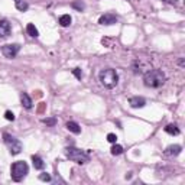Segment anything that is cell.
<instances>
[{
	"instance_id": "cell-1",
	"label": "cell",
	"mask_w": 185,
	"mask_h": 185,
	"mask_svg": "<svg viewBox=\"0 0 185 185\" xmlns=\"http://www.w3.org/2000/svg\"><path fill=\"white\" fill-rule=\"evenodd\" d=\"M166 81V75L162 70H149L148 73L143 75V82L146 87L151 88H158Z\"/></svg>"
},
{
	"instance_id": "cell-2",
	"label": "cell",
	"mask_w": 185,
	"mask_h": 185,
	"mask_svg": "<svg viewBox=\"0 0 185 185\" xmlns=\"http://www.w3.org/2000/svg\"><path fill=\"white\" fill-rule=\"evenodd\" d=\"M65 156L73 162H77V163H87L90 161V153L87 151H82V149H78V148H74V146H70L65 149Z\"/></svg>"
},
{
	"instance_id": "cell-3",
	"label": "cell",
	"mask_w": 185,
	"mask_h": 185,
	"mask_svg": "<svg viewBox=\"0 0 185 185\" xmlns=\"http://www.w3.org/2000/svg\"><path fill=\"white\" fill-rule=\"evenodd\" d=\"M100 82L104 85L106 88H114L119 82V74L116 73V70L113 68H106L103 71H100Z\"/></svg>"
},
{
	"instance_id": "cell-4",
	"label": "cell",
	"mask_w": 185,
	"mask_h": 185,
	"mask_svg": "<svg viewBox=\"0 0 185 185\" xmlns=\"http://www.w3.org/2000/svg\"><path fill=\"white\" fill-rule=\"evenodd\" d=\"M28 171H29V168H28V163L25 161L15 162V163L12 165V174H10V175H12V179L16 181V182L22 181V179L26 177Z\"/></svg>"
},
{
	"instance_id": "cell-5",
	"label": "cell",
	"mask_w": 185,
	"mask_h": 185,
	"mask_svg": "<svg viewBox=\"0 0 185 185\" xmlns=\"http://www.w3.org/2000/svg\"><path fill=\"white\" fill-rule=\"evenodd\" d=\"M3 139H4V143L9 148V151H10L12 155H19V153L22 152V143L17 140L16 137H13L12 135H9V133H4Z\"/></svg>"
},
{
	"instance_id": "cell-6",
	"label": "cell",
	"mask_w": 185,
	"mask_h": 185,
	"mask_svg": "<svg viewBox=\"0 0 185 185\" xmlns=\"http://www.w3.org/2000/svg\"><path fill=\"white\" fill-rule=\"evenodd\" d=\"M19 49L20 46L17 45V43H9V45H4L3 48H1V52H3V55L6 56V58H15L17 55V52H19Z\"/></svg>"
},
{
	"instance_id": "cell-7",
	"label": "cell",
	"mask_w": 185,
	"mask_h": 185,
	"mask_svg": "<svg viewBox=\"0 0 185 185\" xmlns=\"http://www.w3.org/2000/svg\"><path fill=\"white\" fill-rule=\"evenodd\" d=\"M116 22H117V16L113 15V13H106V15H103V16H100V19H98V23L106 25V26L114 25Z\"/></svg>"
},
{
	"instance_id": "cell-8",
	"label": "cell",
	"mask_w": 185,
	"mask_h": 185,
	"mask_svg": "<svg viewBox=\"0 0 185 185\" xmlns=\"http://www.w3.org/2000/svg\"><path fill=\"white\" fill-rule=\"evenodd\" d=\"M129 104L132 106L133 109H142V107H145L146 100L143 97H132L129 100Z\"/></svg>"
},
{
	"instance_id": "cell-9",
	"label": "cell",
	"mask_w": 185,
	"mask_h": 185,
	"mask_svg": "<svg viewBox=\"0 0 185 185\" xmlns=\"http://www.w3.org/2000/svg\"><path fill=\"white\" fill-rule=\"evenodd\" d=\"M10 31H12V28H10V23H9L7 20H0V36L1 38L9 36Z\"/></svg>"
},
{
	"instance_id": "cell-10",
	"label": "cell",
	"mask_w": 185,
	"mask_h": 185,
	"mask_svg": "<svg viewBox=\"0 0 185 185\" xmlns=\"http://www.w3.org/2000/svg\"><path fill=\"white\" fill-rule=\"evenodd\" d=\"M181 151H182V146L181 145H171L165 149V155L166 156H177V155L181 153Z\"/></svg>"
},
{
	"instance_id": "cell-11",
	"label": "cell",
	"mask_w": 185,
	"mask_h": 185,
	"mask_svg": "<svg viewBox=\"0 0 185 185\" xmlns=\"http://www.w3.org/2000/svg\"><path fill=\"white\" fill-rule=\"evenodd\" d=\"M20 101H22V106H23L25 109H32V106H33L32 98L28 96L26 93H22V94H20Z\"/></svg>"
},
{
	"instance_id": "cell-12",
	"label": "cell",
	"mask_w": 185,
	"mask_h": 185,
	"mask_svg": "<svg viewBox=\"0 0 185 185\" xmlns=\"http://www.w3.org/2000/svg\"><path fill=\"white\" fill-rule=\"evenodd\" d=\"M67 129L70 130L71 133H74V135H80L81 133V127L77 121H68L67 123Z\"/></svg>"
},
{
	"instance_id": "cell-13",
	"label": "cell",
	"mask_w": 185,
	"mask_h": 185,
	"mask_svg": "<svg viewBox=\"0 0 185 185\" xmlns=\"http://www.w3.org/2000/svg\"><path fill=\"white\" fill-rule=\"evenodd\" d=\"M32 162H33L35 169H43V166H45V163H43V161H42V158L38 156V155H33L32 156Z\"/></svg>"
},
{
	"instance_id": "cell-14",
	"label": "cell",
	"mask_w": 185,
	"mask_h": 185,
	"mask_svg": "<svg viewBox=\"0 0 185 185\" xmlns=\"http://www.w3.org/2000/svg\"><path fill=\"white\" fill-rule=\"evenodd\" d=\"M26 32H28L29 36H32V38H38V36H39V32H38V29L35 28V25L33 23H28V26H26Z\"/></svg>"
},
{
	"instance_id": "cell-15",
	"label": "cell",
	"mask_w": 185,
	"mask_h": 185,
	"mask_svg": "<svg viewBox=\"0 0 185 185\" xmlns=\"http://www.w3.org/2000/svg\"><path fill=\"white\" fill-rule=\"evenodd\" d=\"M71 22H73V19H71V16H70V15H62V16L59 17V25H61V26H64V28L70 26V25H71Z\"/></svg>"
},
{
	"instance_id": "cell-16",
	"label": "cell",
	"mask_w": 185,
	"mask_h": 185,
	"mask_svg": "<svg viewBox=\"0 0 185 185\" xmlns=\"http://www.w3.org/2000/svg\"><path fill=\"white\" fill-rule=\"evenodd\" d=\"M165 132L169 133V135H174V136L179 135V129H178L177 124H168V126L165 127Z\"/></svg>"
},
{
	"instance_id": "cell-17",
	"label": "cell",
	"mask_w": 185,
	"mask_h": 185,
	"mask_svg": "<svg viewBox=\"0 0 185 185\" xmlns=\"http://www.w3.org/2000/svg\"><path fill=\"white\" fill-rule=\"evenodd\" d=\"M15 6L20 12H25V10H28V7H29V4L26 1H23V0H15Z\"/></svg>"
},
{
	"instance_id": "cell-18",
	"label": "cell",
	"mask_w": 185,
	"mask_h": 185,
	"mask_svg": "<svg viewBox=\"0 0 185 185\" xmlns=\"http://www.w3.org/2000/svg\"><path fill=\"white\" fill-rule=\"evenodd\" d=\"M112 155H114V156H117V155H120L121 152H123V148H121L120 145H116V143H113L112 146Z\"/></svg>"
},
{
	"instance_id": "cell-19",
	"label": "cell",
	"mask_w": 185,
	"mask_h": 185,
	"mask_svg": "<svg viewBox=\"0 0 185 185\" xmlns=\"http://www.w3.org/2000/svg\"><path fill=\"white\" fill-rule=\"evenodd\" d=\"M42 121H43L46 126H55V124H56V119H55V117H46V119H43Z\"/></svg>"
},
{
	"instance_id": "cell-20",
	"label": "cell",
	"mask_w": 185,
	"mask_h": 185,
	"mask_svg": "<svg viewBox=\"0 0 185 185\" xmlns=\"http://www.w3.org/2000/svg\"><path fill=\"white\" fill-rule=\"evenodd\" d=\"M73 7L81 12V10H84V7H85V6H84V3H82L81 0H78V1H74V3H73Z\"/></svg>"
},
{
	"instance_id": "cell-21",
	"label": "cell",
	"mask_w": 185,
	"mask_h": 185,
	"mask_svg": "<svg viewBox=\"0 0 185 185\" xmlns=\"http://www.w3.org/2000/svg\"><path fill=\"white\" fill-rule=\"evenodd\" d=\"M73 74L77 77V78H78V80H81V78H82V71H81V68H74Z\"/></svg>"
},
{
	"instance_id": "cell-22",
	"label": "cell",
	"mask_w": 185,
	"mask_h": 185,
	"mask_svg": "<svg viewBox=\"0 0 185 185\" xmlns=\"http://www.w3.org/2000/svg\"><path fill=\"white\" fill-rule=\"evenodd\" d=\"M107 140H109L110 143H116V142H117V136H116L114 133H109V135H107Z\"/></svg>"
},
{
	"instance_id": "cell-23",
	"label": "cell",
	"mask_w": 185,
	"mask_h": 185,
	"mask_svg": "<svg viewBox=\"0 0 185 185\" xmlns=\"http://www.w3.org/2000/svg\"><path fill=\"white\" fill-rule=\"evenodd\" d=\"M39 179L40 181H46V182H48V181H51V175H49V174H40Z\"/></svg>"
},
{
	"instance_id": "cell-24",
	"label": "cell",
	"mask_w": 185,
	"mask_h": 185,
	"mask_svg": "<svg viewBox=\"0 0 185 185\" xmlns=\"http://www.w3.org/2000/svg\"><path fill=\"white\" fill-rule=\"evenodd\" d=\"M4 117H6L7 120H10V121L15 120V114H13L12 112H6V113H4Z\"/></svg>"
},
{
	"instance_id": "cell-25",
	"label": "cell",
	"mask_w": 185,
	"mask_h": 185,
	"mask_svg": "<svg viewBox=\"0 0 185 185\" xmlns=\"http://www.w3.org/2000/svg\"><path fill=\"white\" fill-rule=\"evenodd\" d=\"M163 1H166V3H169V4H175L178 0H163Z\"/></svg>"
}]
</instances>
